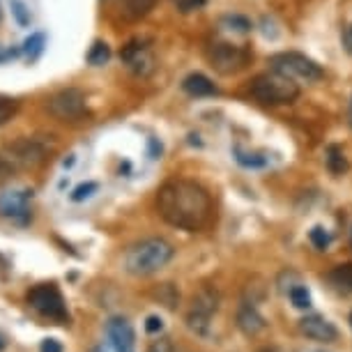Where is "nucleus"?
<instances>
[{"label":"nucleus","mask_w":352,"mask_h":352,"mask_svg":"<svg viewBox=\"0 0 352 352\" xmlns=\"http://www.w3.org/2000/svg\"><path fill=\"white\" fill-rule=\"evenodd\" d=\"M327 168L329 173H334V175H343V173L348 170V159H345L343 150L338 148V145H329L327 148Z\"/></svg>","instance_id":"nucleus-21"},{"label":"nucleus","mask_w":352,"mask_h":352,"mask_svg":"<svg viewBox=\"0 0 352 352\" xmlns=\"http://www.w3.org/2000/svg\"><path fill=\"white\" fill-rule=\"evenodd\" d=\"M90 352H106V350H104V345H95V348H92Z\"/></svg>","instance_id":"nucleus-36"},{"label":"nucleus","mask_w":352,"mask_h":352,"mask_svg":"<svg viewBox=\"0 0 352 352\" xmlns=\"http://www.w3.org/2000/svg\"><path fill=\"white\" fill-rule=\"evenodd\" d=\"M44 46H46V35H44V32H32V35L23 42L21 51L25 53V56H28L30 63H35L37 58L44 53Z\"/></svg>","instance_id":"nucleus-19"},{"label":"nucleus","mask_w":352,"mask_h":352,"mask_svg":"<svg viewBox=\"0 0 352 352\" xmlns=\"http://www.w3.org/2000/svg\"><path fill=\"white\" fill-rule=\"evenodd\" d=\"M46 111L60 122H78L88 116V102L83 90L63 88L46 99Z\"/></svg>","instance_id":"nucleus-7"},{"label":"nucleus","mask_w":352,"mask_h":352,"mask_svg":"<svg viewBox=\"0 0 352 352\" xmlns=\"http://www.w3.org/2000/svg\"><path fill=\"white\" fill-rule=\"evenodd\" d=\"M249 95L258 99L261 104L267 106H281V104H292L297 102L302 95L300 85L292 78L278 74V72L270 69L265 74H258L249 85Z\"/></svg>","instance_id":"nucleus-4"},{"label":"nucleus","mask_w":352,"mask_h":352,"mask_svg":"<svg viewBox=\"0 0 352 352\" xmlns=\"http://www.w3.org/2000/svg\"><path fill=\"white\" fill-rule=\"evenodd\" d=\"M288 295H290V302H292V307L295 309H311V304H314V300H311V292L307 285H302V283H297V285H292V288L288 290Z\"/></svg>","instance_id":"nucleus-22"},{"label":"nucleus","mask_w":352,"mask_h":352,"mask_svg":"<svg viewBox=\"0 0 352 352\" xmlns=\"http://www.w3.org/2000/svg\"><path fill=\"white\" fill-rule=\"evenodd\" d=\"M145 331H148V334H162V331H164V320H162V316L152 314V316L145 318Z\"/></svg>","instance_id":"nucleus-29"},{"label":"nucleus","mask_w":352,"mask_h":352,"mask_svg":"<svg viewBox=\"0 0 352 352\" xmlns=\"http://www.w3.org/2000/svg\"><path fill=\"white\" fill-rule=\"evenodd\" d=\"M343 46H345V51L352 56V23H348L343 28Z\"/></svg>","instance_id":"nucleus-32"},{"label":"nucleus","mask_w":352,"mask_h":352,"mask_svg":"<svg viewBox=\"0 0 352 352\" xmlns=\"http://www.w3.org/2000/svg\"><path fill=\"white\" fill-rule=\"evenodd\" d=\"M0 16H3V8H0Z\"/></svg>","instance_id":"nucleus-38"},{"label":"nucleus","mask_w":352,"mask_h":352,"mask_svg":"<svg viewBox=\"0 0 352 352\" xmlns=\"http://www.w3.org/2000/svg\"><path fill=\"white\" fill-rule=\"evenodd\" d=\"M175 249L164 237H148L124 251V270L134 276H150L164 270L173 261Z\"/></svg>","instance_id":"nucleus-2"},{"label":"nucleus","mask_w":352,"mask_h":352,"mask_svg":"<svg viewBox=\"0 0 352 352\" xmlns=\"http://www.w3.org/2000/svg\"><path fill=\"white\" fill-rule=\"evenodd\" d=\"M235 320H237V329H240L242 334L249 336V338L261 336V334H265V331L270 329L267 320L261 316V311H258L254 304H242V307L237 309Z\"/></svg>","instance_id":"nucleus-14"},{"label":"nucleus","mask_w":352,"mask_h":352,"mask_svg":"<svg viewBox=\"0 0 352 352\" xmlns=\"http://www.w3.org/2000/svg\"><path fill=\"white\" fill-rule=\"evenodd\" d=\"M19 53H21V49H8V51H0V63H8V60H12V58H16Z\"/></svg>","instance_id":"nucleus-33"},{"label":"nucleus","mask_w":352,"mask_h":352,"mask_svg":"<svg viewBox=\"0 0 352 352\" xmlns=\"http://www.w3.org/2000/svg\"><path fill=\"white\" fill-rule=\"evenodd\" d=\"M150 152H152V159H157L159 155H162V145H157L155 138H150Z\"/></svg>","instance_id":"nucleus-34"},{"label":"nucleus","mask_w":352,"mask_h":352,"mask_svg":"<svg viewBox=\"0 0 352 352\" xmlns=\"http://www.w3.org/2000/svg\"><path fill=\"white\" fill-rule=\"evenodd\" d=\"M109 60H111V46L102 42V39H97L88 51V65H92V67H104V65H109Z\"/></svg>","instance_id":"nucleus-20"},{"label":"nucleus","mask_w":352,"mask_h":352,"mask_svg":"<svg viewBox=\"0 0 352 352\" xmlns=\"http://www.w3.org/2000/svg\"><path fill=\"white\" fill-rule=\"evenodd\" d=\"M51 143L39 136H23L0 150V180H8L16 170L37 168L49 157Z\"/></svg>","instance_id":"nucleus-3"},{"label":"nucleus","mask_w":352,"mask_h":352,"mask_svg":"<svg viewBox=\"0 0 352 352\" xmlns=\"http://www.w3.org/2000/svg\"><path fill=\"white\" fill-rule=\"evenodd\" d=\"M10 5H12V14H14L16 23L19 25H28L30 23V10H28V5H25L23 0H10Z\"/></svg>","instance_id":"nucleus-27"},{"label":"nucleus","mask_w":352,"mask_h":352,"mask_svg":"<svg viewBox=\"0 0 352 352\" xmlns=\"http://www.w3.org/2000/svg\"><path fill=\"white\" fill-rule=\"evenodd\" d=\"M350 122H352V104H350Z\"/></svg>","instance_id":"nucleus-37"},{"label":"nucleus","mask_w":352,"mask_h":352,"mask_svg":"<svg viewBox=\"0 0 352 352\" xmlns=\"http://www.w3.org/2000/svg\"><path fill=\"white\" fill-rule=\"evenodd\" d=\"M232 157H235V162L244 166V168H265V166H267V157L258 155V152H247V150H242L240 145L232 148Z\"/></svg>","instance_id":"nucleus-18"},{"label":"nucleus","mask_w":352,"mask_h":352,"mask_svg":"<svg viewBox=\"0 0 352 352\" xmlns=\"http://www.w3.org/2000/svg\"><path fill=\"white\" fill-rule=\"evenodd\" d=\"M122 63L127 65V69H131L138 76H148L152 67H155V56H152V46L148 39L134 37L122 46L120 51Z\"/></svg>","instance_id":"nucleus-11"},{"label":"nucleus","mask_w":352,"mask_h":352,"mask_svg":"<svg viewBox=\"0 0 352 352\" xmlns=\"http://www.w3.org/2000/svg\"><path fill=\"white\" fill-rule=\"evenodd\" d=\"M19 113V102L16 99H12V97H5V95H0V127H5L12 118H14Z\"/></svg>","instance_id":"nucleus-25"},{"label":"nucleus","mask_w":352,"mask_h":352,"mask_svg":"<svg viewBox=\"0 0 352 352\" xmlns=\"http://www.w3.org/2000/svg\"><path fill=\"white\" fill-rule=\"evenodd\" d=\"M270 69L278 72V74L292 78V81H304V83H316L322 78V67L316 60H311L309 56L297 51H283L270 58Z\"/></svg>","instance_id":"nucleus-6"},{"label":"nucleus","mask_w":352,"mask_h":352,"mask_svg":"<svg viewBox=\"0 0 352 352\" xmlns=\"http://www.w3.org/2000/svg\"><path fill=\"white\" fill-rule=\"evenodd\" d=\"M208 60L219 74L230 76V74H237V72H242L247 67L251 60V51L247 46H237L230 42H217L210 46Z\"/></svg>","instance_id":"nucleus-9"},{"label":"nucleus","mask_w":352,"mask_h":352,"mask_svg":"<svg viewBox=\"0 0 352 352\" xmlns=\"http://www.w3.org/2000/svg\"><path fill=\"white\" fill-rule=\"evenodd\" d=\"M148 352H175V345H173V341L168 336H159L157 341L150 343Z\"/></svg>","instance_id":"nucleus-28"},{"label":"nucleus","mask_w":352,"mask_h":352,"mask_svg":"<svg viewBox=\"0 0 352 352\" xmlns=\"http://www.w3.org/2000/svg\"><path fill=\"white\" fill-rule=\"evenodd\" d=\"M221 25L226 30H232V32H240V35H247L251 30V21L247 16H240V14H228L221 19Z\"/></svg>","instance_id":"nucleus-24"},{"label":"nucleus","mask_w":352,"mask_h":352,"mask_svg":"<svg viewBox=\"0 0 352 352\" xmlns=\"http://www.w3.org/2000/svg\"><path fill=\"white\" fill-rule=\"evenodd\" d=\"M155 5L157 0H120V10L129 21H138V19L148 16L155 10Z\"/></svg>","instance_id":"nucleus-16"},{"label":"nucleus","mask_w":352,"mask_h":352,"mask_svg":"<svg viewBox=\"0 0 352 352\" xmlns=\"http://www.w3.org/2000/svg\"><path fill=\"white\" fill-rule=\"evenodd\" d=\"M32 189H8L0 194V217L16 226H28L32 221Z\"/></svg>","instance_id":"nucleus-10"},{"label":"nucleus","mask_w":352,"mask_h":352,"mask_svg":"<svg viewBox=\"0 0 352 352\" xmlns=\"http://www.w3.org/2000/svg\"><path fill=\"white\" fill-rule=\"evenodd\" d=\"M300 331L311 341H318V343H334L338 338V329L334 322H329L324 316H318V314H311V316H304L300 320Z\"/></svg>","instance_id":"nucleus-13"},{"label":"nucleus","mask_w":352,"mask_h":352,"mask_svg":"<svg viewBox=\"0 0 352 352\" xmlns=\"http://www.w3.org/2000/svg\"><path fill=\"white\" fill-rule=\"evenodd\" d=\"M97 189H99V184L97 182H83V184H78V187L72 191V201L74 203H83V201H88V198H92L97 194Z\"/></svg>","instance_id":"nucleus-26"},{"label":"nucleus","mask_w":352,"mask_h":352,"mask_svg":"<svg viewBox=\"0 0 352 352\" xmlns=\"http://www.w3.org/2000/svg\"><path fill=\"white\" fill-rule=\"evenodd\" d=\"M182 90L191 97H212L217 95V85L210 81L205 74H189L182 81Z\"/></svg>","instance_id":"nucleus-15"},{"label":"nucleus","mask_w":352,"mask_h":352,"mask_svg":"<svg viewBox=\"0 0 352 352\" xmlns=\"http://www.w3.org/2000/svg\"><path fill=\"white\" fill-rule=\"evenodd\" d=\"M106 338H109L113 352H136V331L127 318L113 316L106 320Z\"/></svg>","instance_id":"nucleus-12"},{"label":"nucleus","mask_w":352,"mask_h":352,"mask_svg":"<svg viewBox=\"0 0 352 352\" xmlns=\"http://www.w3.org/2000/svg\"><path fill=\"white\" fill-rule=\"evenodd\" d=\"M157 212L173 228L187 232H201L214 219V203L210 191L194 180H175L164 182L157 191Z\"/></svg>","instance_id":"nucleus-1"},{"label":"nucleus","mask_w":352,"mask_h":352,"mask_svg":"<svg viewBox=\"0 0 352 352\" xmlns=\"http://www.w3.org/2000/svg\"><path fill=\"white\" fill-rule=\"evenodd\" d=\"M327 281L341 292H352V263L336 265L334 270L327 272Z\"/></svg>","instance_id":"nucleus-17"},{"label":"nucleus","mask_w":352,"mask_h":352,"mask_svg":"<svg viewBox=\"0 0 352 352\" xmlns=\"http://www.w3.org/2000/svg\"><path fill=\"white\" fill-rule=\"evenodd\" d=\"M39 352H65V345L58 338H44L39 343Z\"/></svg>","instance_id":"nucleus-30"},{"label":"nucleus","mask_w":352,"mask_h":352,"mask_svg":"<svg viewBox=\"0 0 352 352\" xmlns=\"http://www.w3.org/2000/svg\"><path fill=\"white\" fill-rule=\"evenodd\" d=\"M219 292L210 285H205L194 295L187 314V327L198 336H208L212 327V318L219 311Z\"/></svg>","instance_id":"nucleus-8"},{"label":"nucleus","mask_w":352,"mask_h":352,"mask_svg":"<svg viewBox=\"0 0 352 352\" xmlns=\"http://www.w3.org/2000/svg\"><path fill=\"white\" fill-rule=\"evenodd\" d=\"M350 242H352V230H350Z\"/></svg>","instance_id":"nucleus-39"},{"label":"nucleus","mask_w":352,"mask_h":352,"mask_svg":"<svg viewBox=\"0 0 352 352\" xmlns=\"http://www.w3.org/2000/svg\"><path fill=\"white\" fill-rule=\"evenodd\" d=\"M309 242L314 244L318 251H327L331 244V232L327 228H322V226H314V228L309 230Z\"/></svg>","instance_id":"nucleus-23"},{"label":"nucleus","mask_w":352,"mask_h":352,"mask_svg":"<svg viewBox=\"0 0 352 352\" xmlns=\"http://www.w3.org/2000/svg\"><path fill=\"white\" fill-rule=\"evenodd\" d=\"M5 345H8V336H5L3 331H0V352L5 350Z\"/></svg>","instance_id":"nucleus-35"},{"label":"nucleus","mask_w":352,"mask_h":352,"mask_svg":"<svg viewBox=\"0 0 352 352\" xmlns=\"http://www.w3.org/2000/svg\"><path fill=\"white\" fill-rule=\"evenodd\" d=\"M28 304L35 311L53 324L69 322V311L65 304V297L56 283H37L35 288L28 290Z\"/></svg>","instance_id":"nucleus-5"},{"label":"nucleus","mask_w":352,"mask_h":352,"mask_svg":"<svg viewBox=\"0 0 352 352\" xmlns=\"http://www.w3.org/2000/svg\"><path fill=\"white\" fill-rule=\"evenodd\" d=\"M205 0H180V10L182 12H191V10H198L203 8Z\"/></svg>","instance_id":"nucleus-31"},{"label":"nucleus","mask_w":352,"mask_h":352,"mask_svg":"<svg viewBox=\"0 0 352 352\" xmlns=\"http://www.w3.org/2000/svg\"><path fill=\"white\" fill-rule=\"evenodd\" d=\"M350 324H352V314H350Z\"/></svg>","instance_id":"nucleus-40"}]
</instances>
